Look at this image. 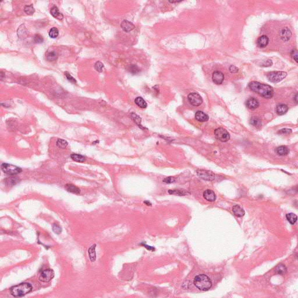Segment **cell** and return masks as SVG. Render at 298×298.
<instances>
[{
  "label": "cell",
  "mask_w": 298,
  "mask_h": 298,
  "mask_svg": "<svg viewBox=\"0 0 298 298\" xmlns=\"http://www.w3.org/2000/svg\"><path fill=\"white\" fill-rule=\"evenodd\" d=\"M250 90L265 99H271L274 96L273 88L268 85L252 81L248 85Z\"/></svg>",
  "instance_id": "cell-1"
},
{
  "label": "cell",
  "mask_w": 298,
  "mask_h": 298,
  "mask_svg": "<svg viewBox=\"0 0 298 298\" xmlns=\"http://www.w3.org/2000/svg\"><path fill=\"white\" fill-rule=\"evenodd\" d=\"M193 284L199 290L203 291H209L212 287V281L210 278L205 274H200L194 278Z\"/></svg>",
  "instance_id": "cell-2"
},
{
  "label": "cell",
  "mask_w": 298,
  "mask_h": 298,
  "mask_svg": "<svg viewBox=\"0 0 298 298\" xmlns=\"http://www.w3.org/2000/svg\"><path fill=\"white\" fill-rule=\"evenodd\" d=\"M32 291V286L30 283H23L11 288L10 292L14 297H22Z\"/></svg>",
  "instance_id": "cell-3"
},
{
  "label": "cell",
  "mask_w": 298,
  "mask_h": 298,
  "mask_svg": "<svg viewBox=\"0 0 298 298\" xmlns=\"http://www.w3.org/2000/svg\"><path fill=\"white\" fill-rule=\"evenodd\" d=\"M1 168V170L5 174L9 175H15L20 174L22 171L21 168L8 163L2 164Z\"/></svg>",
  "instance_id": "cell-4"
},
{
  "label": "cell",
  "mask_w": 298,
  "mask_h": 298,
  "mask_svg": "<svg viewBox=\"0 0 298 298\" xmlns=\"http://www.w3.org/2000/svg\"><path fill=\"white\" fill-rule=\"evenodd\" d=\"M287 75V73L283 71H274L267 74V77L269 81L272 83H278L283 81Z\"/></svg>",
  "instance_id": "cell-5"
},
{
  "label": "cell",
  "mask_w": 298,
  "mask_h": 298,
  "mask_svg": "<svg viewBox=\"0 0 298 298\" xmlns=\"http://www.w3.org/2000/svg\"><path fill=\"white\" fill-rule=\"evenodd\" d=\"M215 138L222 142H227L230 139V135L227 130L223 128H217L214 130Z\"/></svg>",
  "instance_id": "cell-6"
},
{
  "label": "cell",
  "mask_w": 298,
  "mask_h": 298,
  "mask_svg": "<svg viewBox=\"0 0 298 298\" xmlns=\"http://www.w3.org/2000/svg\"><path fill=\"white\" fill-rule=\"evenodd\" d=\"M188 100L191 105L195 107L200 105L203 103L201 97L199 93L196 92L190 93L188 96Z\"/></svg>",
  "instance_id": "cell-7"
},
{
  "label": "cell",
  "mask_w": 298,
  "mask_h": 298,
  "mask_svg": "<svg viewBox=\"0 0 298 298\" xmlns=\"http://www.w3.org/2000/svg\"><path fill=\"white\" fill-rule=\"evenodd\" d=\"M54 271L52 269L48 268L43 270L39 277L40 281L43 283L50 282L54 277Z\"/></svg>",
  "instance_id": "cell-8"
},
{
  "label": "cell",
  "mask_w": 298,
  "mask_h": 298,
  "mask_svg": "<svg viewBox=\"0 0 298 298\" xmlns=\"http://www.w3.org/2000/svg\"><path fill=\"white\" fill-rule=\"evenodd\" d=\"M197 175L203 180L211 181L214 179L215 175L214 174L210 171L204 170H199L197 171Z\"/></svg>",
  "instance_id": "cell-9"
},
{
  "label": "cell",
  "mask_w": 298,
  "mask_h": 298,
  "mask_svg": "<svg viewBox=\"0 0 298 298\" xmlns=\"http://www.w3.org/2000/svg\"><path fill=\"white\" fill-rule=\"evenodd\" d=\"M212 79L215 84L220 85L222 83L223 80H224V75H223V73L220 71H215L213 73Z\"/></svg>",
  "instance_id": "cell-10"
},
{
  "label": "cell",
  "mask_w": 298,
  "mask_h": 298,
  "mask_svg": "<svg viewBox=\"0 0 298 298\" xmlns=\"http://www.w3.org/2000/svg\"><path fill=\"white\" fill-rule=\"evenodd\" d=\"M257 45L260 48H264L266 47L268 43H269V39L268 37L266 35H263L259 37L257 40Z\"/></svg>",
  "instance_id": "cell-11"
},
{
  "label": "cell",
  "mask_w": 298,
  "mask_h": 298,
  "mask_svg": "<svg viewBox=\"0 0 298 298\" xmlns=\"http://www.w3.org/2000/svg\"><path fill=\"white\" fill-rule=\"evenodd\" d=\"M279 34H280L281 39L284 42H288L291 39V37L292 36L291 31L288 28H283L281 30Z\"/></svg>",
  "instance_id": "cell-12"
},
{
  "label": "cell",
  "mask_w": 298,
  "mask_h": 298,
  "mask_svg": "<svg viewBox=\"0 0 298 298\" xmlns=\"http://www.w3.org/2000/svg\"><path fill=\"white\" fill-rule=\"evenodd\" d=\"M246 104L247 107L250 109H255L257 108L260 105V103L258 100L254 97H252L248 99L246 101Z\"/></svg>",
  "instance_id": "cell-13"
},
{
  "label": "cell",
  "mask_w": 298,
  "mask_h": 298,
  "mask_svg": "<svg viewBox=\"0 0 298 298\" xmlns=\"http://www.w3.org/2000/svg\"><path fill=\"white\" fill-rule=\"evenodd\" d=\"M203 197L206 200L212 202L216 200V195L214 192L211 190L207 189L203 192Z\"/></svg>",
  "instance_id": "cell-14"
},
{
  "label": "cell",
  "mask_w": 298,
  "mask_h": 298,
  "mask_svg": "<svg viewBox=\"0 0 298 298\" xmlns=\"http://www.w3.org/2000/svg\"><path fill=\"white\" fill-rule=\"evenodd\" d=\"M121 28L123 31L126 32H129L134 29L135 25L127 20H124L121 24Z\"/></svg>",
  "instance_id": "cell-15"
},
{
  "label": "cell",
  "mask_w": 298,
  "mask_h": 298,
  "mask_svg": "<svg viewBox=\"0 0 298 298\" xmlns=\"http://www.w3.org/2000/svg\"><path fill=\"white\" fill-rule=\"evenodd\" d=\"M195 118L199 122H204L207 121L209 119V117L207 114L203 113V111H198L195 114Z\"/></svg>",
  "instance_id": "cell-16"
},
{
  "label": "cell",
  "mask_w": 298,
  "mask_h": 298,
  "mask_svg": "<svg viewBox=\"0 0 298 298\" xmlns=\"http://www.w3.org/2000/svg\"><path fill=\"white\" fill-rule=\"evenodd\" d=\"M50 13L53 17H54L56 19H58L59 20H62L64 17L63 15L60 12L58 7L56 6H54L51 8L50 10Z\"/></svg>",
  "instance_id": "cell-17"
},
{
  "label": "cell",
  "mask_w": 298,
  "mask_h": 298,
  "mask_svg": "<svg viewBox=\"0 0 298 298\" xmlns=\"http://www.w3.org/2000/svg\"><path fill=\"white\" fill-rule=\"evenodd\" d=\"M288 111V107L284 104H280L277 106L276 112L279 115L285 114Z\"/></svg>",
  "instance_id": "cell-18"
},
{
  "label": "cell",
  "mask_w": 298,
  "mask_h": 298,
  "mask_svg": "<svg viewBox=\"0 0 298 298\" xmlns=\"http://www.w3.org/2000/svg\"><path fill=\"white\" fill-rule=\"evenodd\" d=\"M232 211L235 215H236L238 217H243L245 214V210L242 209L239 205H235L232 207Z\"/></svg>",
  "instance_id": "cell-19"
},
{
  "label": "cell",
  "mask_w": 298,
  "mask_h": 298,
  "mask_svg": "<svg viewBox=\"0 0 298 298\" xmlns=\"http://www.w3.org/2000/svg\"><path fill=\"white\" fill-rule=\"evenodd\" d=\"M65 188L68 192L72 193L79 194L81 193V189L79 188H78L77 186H74L72 184H69V183L66 184L65 186Z\"/></svg>",
  "instance_id": "cell-20"
},
{
  "label": "cell",
  "mask_w": 298,
  "mask_h": 298,
  "mask_svg": "<svg viewBox=\"0 0 298 298\" xmlns=\"http://www.w3.org/2000/svg\"><path fill=\"white\" fill-rule=\"evenodd\" d=\"M276 152L279 156H284L287 155L289 153V150L287 147L284 146H279L277 148Z\"/></svg>",
  "instance_id": "cell-21"
},
{
  "label": "cell",
  "mask_w": 298,
  "mask_h": 298,
  "mask_svg": "<svg viewBox=\"0 0 298 298\" xmlns=\"http://www.w3.org/2000/svg\"><path fill=\"white\" fill-rule=\"evenodd\" d=\"M96 245H92L88 250V253L89 258L91 262H95L96 259Z\"/></svg>",
  "instance_id": "cell-22"
},
{
  "label": "cell",
  "mask_w": 298,
  "mask_h": 298,
  "mask_svg": "<svg viewBox=\"0 0 298 298\" xmlns=\"http://www.w3.org/2000/svg\"><path fill=\"white\" fill-rule=\"evenodd\" d=\"M275 271V272L278 274L284 275L285 274H286V272L287 271V269L284 264H280L276 267Z\"/></svg>",
  "instance_id": "cell-23"
},
{
  "label": "cell",
  "mask_w": 298,
  "mask_h": 298,
  "mask_svg": "<svg viewBox=\"0 0 298 298\" xmlns=\"http://www.w3.org/2000/svg\"><path fill=\"white\" fill-rule=\"evenodd\" d=\"M70 158L74 161L79 162H83L86 161V157L81 154L73 153L70 155Z\"/></svg>",
  "instance_id": "cell-24"
},
{
  "label": "cell",
  "mask_w": 298,
  "mask_h": 298,
  "mask_svg": "<svg viewBox=\"0 0 298 298\" xmlns=\"http://www.w3.org/2000/svg\"><path fill=\"white\" fill-rule=\"evenodd\" d=\"M135 103L139 107H140L142 108H146L147 106L146 102L141 97H136L135 100Z\"/></svg>",
  "instance_id": "cell-25"
},
{
  "label": "cell",
  "mask_w": 298,
  "mask_h": 298,
  "mask_svg": "<svg viewBox=\"0 0 298 298\" xmlns=\"http://www.w3.org/2000/svg\"><path fill=\"white\" fill-rule=\"evenodd\" d=\"M286 218L288 220V221L291 223V224L293 225L297 221V217L294 213H288L286 215Z\"/></svg>",
  "instance_id": "cell-26"
},
{
  "label": "cell",
  "mask_w": 298,
  "mask_h": 298,
  "mask_svg": "<svg viewBox=\"0 0 298 298\" xmlns=\"http://www.w3.org/2000/svg\"><path fill=\"white\" fill-rule=\"evenodd\" d=\"M250 123L252 125L256 127H260L262 126V122H261V120L256 117H253L251 118L250 121Z\"/></svg>",
  "instance_id": "cell-27"
},
{
  "label": "cell",
  "mask_w": 298,
  "mask_h": 298,
  "mask_svg": "<svg viewBox=\"0 0 298 298\" xmlns=\"http://www.w3.org/2000/svg\"><path fill=\"white\" fill-rule=\"evenodd\" d=\"M19 182V180L17 178L10 177L8 178L5 180V182L7 186H13L16 185Z\"/></svg>",
  "instance_id": "cell-28"
},
{
  "label": "cell",
  "mask_w": 298,
  "mask_h": 298,
  "mask_svg": "<svg viewBox=\"0 0 298 298\" xmlns=\"http://www.w3.org/2000/svg\"><path fill=\"white\" fill-rule=\"evenodd\" d=\"M48 34H49V36L51 37V38L55 39V38H57V37L58 36V34H59V31H58L57 28H51Z\"/></svg>",
  "instance_id": "cell-29"
},
{
  "label": "cell",
  "mask_w": 298,
  "mask_h": 298,
  "mask_svg": "<svg viewBox=\"0 0 298 298\" xmlns=\"http://www.w3.org/2000/svg\"><path fill=\"white\" fill-rule=\"evenodd\" d=\"M131 117L132 118V119L134 121V122L139 126L141 128H143V127L142 126V124H141V122H142V119L136 114L135 113H132L131 114Z\"/></svg>",
  "instance_id": "cell-30"
},
{
  "label": "cell",
  "mask_w": 298,
  "mask_h": 298,
  "mask_svg": "<svg viewBox=\"0 0 298 298\" xmlns=\"http://www.w3.org/2000/svg\"><path fill=\"white\" fill-rule=\"evenodd\" d=\"M24 11L26 14L29 15H33L35 11L34 8L32 4H31L30 5H26L24 8Z\"/></svg>",
  "instance_id": "cell-31"
},
{
  "label": "cell",
  "mask_w": 298,
  "mask_h": 298,
  "mask_svg": "<svg viewBox=\"0 0 298 298\" xmlns=\"http://www.w3.org/2000/svg\"><path fill=\"white\" fill-rule=\"evenodd\" d=\"M33 41L36 44H41L44 42V39L42 35L39 34H36L34 36Z\"/></svg>",
  "instance_id": "cell-32"
},
{
  "label": "cell",
  "mask_w": 298,
  "mask_h": 298,
  "mask_svg": "<svg viewBox=\"0 0 298 298\" xmlns=\"http://www.w3.org/2000/svg\"><path fill=\"white\" fill-rule=\"evenodd\" d=\"M68 144V142L66 140L62 139H59L57 141V146L61 148H65V147H67Z\"/></svg>",
  "instance_id": "cell-33"
},
{
  "label": "cell",
  "mask_w": 298,
  "mask_h": 298,
  "mask_svg": "<svg viewBox=\"0 0 298 298\" xmlns=\"http://www.w3.org/2000/svg\"><path fill=\"white\" fill-rule=\"evenodd\" d=\"M57 54H56V52L54 51L49 52L47 56V60L48 61H55L56 59H57Z\"/></svg>",
  "instance_id": "cell-34"
},
{
  "label": "cell",
  "mask_w": 298,
  "mask_h": 298,
  "mask_svg": "<svg viewBox=\"0 0 298 298\" xmlns=\"http://www.w3.org/2000/svg\"><path fill=\"white\" fill-rule=\"evenodd\" d=\"M168 193L170 194H173V195H177L178 196H185L187 195V192L185 191H181V190H169Z\"/></svg>",
  "instance_id": "cell-35"
},
{
  "label": "cell",
  "mask_w": 298,
  "mask_h": 298,
  "mask_svg": "<svg viewBox=\"0 0 298 298\" xmlns=\"http://www.w3.org/2000/svg\"><path fill=\"white\" fill-rule=\"evenodd\" d=\"M95 68L97 72H101L104 68V65L100 61H97L95 65Z\"/></svg>",
  "instance_id": "cell-36"
},
{
  "label": "cell",
  "mask_w": 298,
  "mask_h": 298,
  "mask_svg": "<svg viewBox=\"0 0 298 298\" xmlns=\"http://www.w3.org/2000/svg\"><path fill=\"white\" fill-rule=\"evenodd\" d=\"M52 231L57 234H60L62 232L61 227L57 225V223H54L52 226Z\"/></svg>",
  "instance_id": "cell-37"
},
{
  "label": "cell",
  "mask_w": 298,
  "mask_h": 298,
  "mask_svg": "<svg viewBox=\"0 0 298 298\" xmlns=\"http://www.w3.org/2000/svg\"><path fill=\"white\" fill-rule=\"evenodd\" d=\"M65 75L66 76L67 79H68L70 82H71V83H77V81L75 80V79H74L73 77H72V76H71V74H70L69 73H68V72H66L65 73Z\"/></svg>",
  "instance_id": "cell-38"
},
{
  "label": "cell",
  "mask_w": 298,
  "mask_h": 298,
  "mask_svg": "<svg viewBox=\"0 0 298 298\" xmlns=\"http://www.w3.org/2000/svg\"><path fill=\"white\" fill-rule=\"evenodd\" d=\"M291 132H292V130L291 129L284 128V129H282L281 130H279V131L278 132V134H289Z\"/></svg>",
  "instance_id": "cell-39"
},
{
  "label": "cell",
  "mask_w": 298,
  "mask_h": 298,
  "mask_svg": "<svg viewBox=\"0 0 298 298\" xmlns=\"http://www.w3.org/2000/svg\"><path fill=\"white\" fill-rule=\"evenodd\" d=\"M129 71L130 72L134 73H138L139 71V69L138 68V67L136 66L135 65H130V68L129 69Z\"/></svg>",
  "instance_id": "cell-40"
},
{
  "label": "cell",
  "mask_w": 298,
  "mask_h": 298,
  "mask_svg": "<svg viewBox=\"0 0 298 298\" xmlns=\"http://www.w3.org/2000/svg\"><path fill=\"white\" fill-rule=\"evenodd\" d=\"M175 181V179L174 177H170L165 178L162 181H163V182L166 183H171L174 182Z\"/></svg>",
  "instance_id": "cell-41"
},
{
  "label": "cell",
  "mask_w": 298,
  "mask_h": 298,
  "mask_svg": "<svg viewBox=\"0 0 298 298\" xmlns=\"http://www.w3.org/2000/svg\"><path fill=\"white\" fill-rule=\"evenodd\" d=\"M291 55L292 58L295 60V61L297 62L298 61H297V51L296 50H293L291 51Z\"/></svg>",
  "instance_id": "cell-42"
},
{
  "label": "cell",
  "mask_w": 298,
  "mask_h": 298,
  "mask_svg": "<svg viewBox=\"0 0 298 298\" xmlns=\"http://www.w3.org/2000/svg\"><path fill=\"white\" fill-rule=\"evenodd\" d=\"M230 71L232 73H235L239 71V69L234 65H231L230 67Z\"/></svg>",
  "instance_id": "cell-43"
},
{
  "label": "cell",
  "mask_w": 298,
  "mask_h": 298,
  "mask_svg": "<svg viewBox=\"0 0 298 298\" xmlns=\"http://www.w3.org/2000/svg\"><path fill=\"white\" fill-rule=\"evenodd\" d=\"M140 245H142L143 247H144L145 248H146V249H147V250H148L154 251V250H155V249H154V247H152V246H148V245H146V244H144V243H142Z\"/></svg>",
  "instance_id": "cell-44"
},
{
  "label": "cell",
  "mask_w": 298,
  "mask_h": 298,
  "mask_svg": "<svg viewBox=\"0 0 298 298\" xmlns=\"http://www.w3.org/2000/svg\"><path fill=\"white\" fill-rule=\"evenodd\" d=\"M272 64V62L271 60H268L266 62H265L264 64H263V66H271Z\"/></svg>",
  "instance_id": "cell-45"
},
{
  "label": "cell",
  "mask_w": 298,
  "mask_h": 298,
  "mask_svg": "<svg viewBox=\"0 0 298 298\" xmlns=\"http://www.w3.org/2000/svg\"><path fill=\"white\" fill-rule=\"evenodd\" d=\"M144 203L146 205H147V206H151V205H152V204H151L150 202H149L148 201H145Z\"/></svg>",
  "instance_id": "cell-46"
}]
</instances>
